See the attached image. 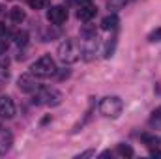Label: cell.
<instances>
[{
	"label": "cell",
	"mask_w": 161,
	"mask_h": 159,
	"mask_svg": "<svg viewBox=\"0 0 161 159\" xmlns=\"http://www.w3.org/2000/svg\"><path fill=\"white\" fill-rule=\"evenodd\" d=\"M30 73L36 75L38 79H47V77H51V75L56 73V64H54V60H53L49 54H43V56H40V58L32 64Z\"/></svg>",
	"instance_id": "1"
},
{
	"label": "cell",
	"mask_w": 161,
	"mask_h": 159,
	"mask_svg": "<svg viewBox=\"0 0 161 159\" xmlns=\"http://www.w3.org/2000/svg\"><path fill=\"white\" fill-rule=\"evenodd\" d=\"M56 54H58V58H60L64 64H75L80 58V49H79V45H77V41L64 40L58 45Z\"/></svg>",
	"instance_id": "2"
},
{
	"label": "cell",
	"mask_w": 161,
	"mask_h": 159,
	"mask_svg": "<svg viewBox=\"0 0 161 159\" xmlns=\"http://www.w3.org/2000/svg\"><path fill=\"white\" fill-rule=\"evenodd\" d=\"M124 111V101L118 96H109L105 99H101L99 103V112L107 118H118Z\"/></svg>",
	"instance_id": "3"
},
{
	"label": "cell",
	"mask_w": 161,
	"mask_h": 159,
	"mask_svg": "<svg viewBox=\"0 0 161 159\" xmlns=\"http://www.w3.org/2000/svg\"><path fill=\"white\" fill-rule=\"evenodd\" d=\"M32 101H34V105H41V103H45V105L56 107V105L62 103V94H60L58 90H53V88H43L40 94L34 96Z\"/></svg>",
	"instance_id": "4"
},
{
	"label": "cell",
	"mask_w": 161,
	"mask_h": 159,
	"mask_svg": "<svg viewBox=\"0 0 161 159\" xmlns=\"http://www.w3.org/2000/svg\"><path fill=\"white\" fill-rule=\"evenodd\" d=\"M66 19H68V9L64 6H53L47 11V21L53 25H62L66 23Z\"/></svg>",
	"instance_id": "5"
},
{
	"label": "cell",
	"mask_w": 161,
	"mask_h": 159,
	"mask_svg": "<svg viewBox=\"0 0 161 159\" xmlns=\"http://www.w3.org/2000/svg\"><path fill=\"white\" fill-rule=\"evenodd\" d=\"M17 86H19L21 92L32 94V92L38 88V84H36V75H32V73H23V75L17 79Z\"/></svg>",
	"instance_id": "6"
},
{
	"label": "cell",
	"mask_w": 161,
	"mask_h": 159,
	"mask_svg": "<svg viewBox=\"0 0 161 159\" xmlns=\"http://www.w3.org/2000/svg\"><path fill=\"white\" fill-rule=\"evenodd\" d=\"M0 116L2 118H13L15 116V105H13L11 97H8V96L0 97Z\"/></svg>",
	"instance_id": "7"
},
{
	"label": "cell",
	"mask_w": 161,
	"mask_h": 159,
	"mask_svg": "<svg viewBox=\"0 0 161 159\" xmlns=\"http://www.w3.org/2000/svg\"><path fill=\"white\" fill-rule=\"evenodd\" d=\"M96 15V6H92V4H88V6H80L79 11H77V17H79L80 21H90L92 17Z\"/></svg>",
	"instance_id": "8"
},
{
	"label": "cell",
	"mask_w": 161,
	"mask_h": 159,
	"mask_svg": "<svg viewBox=\"0 0 161 159\" xmlns=\"http://www.w3.org/2000/svg\"><path fill=\"white\" fill-rule=\"evenodd\" d=\"M11 142H13V137H11V133L9 131H0V154H6L8 150H9V146H11Z\"/></svg>",
	"instance_id": "9"
},
{
	"label": "cell",
	"mask_w": 161,
	"mask_h": 159,
	"mask_svg": "<svg viewBox=\"0 0 161 159\" xmlns=\"http://www.w3.org/2000/svg\"><path fill=\"white\" fill-rule=\"evenodd\" d=\"M116 26H118V17H116L114 13L103 17V21H101V28H103V30H114Z\"/></svg>",
	"instance_id": "10"
},
{
	"label": "cell",
	"mask_w": 161,
	"mask_h": 159,
	"mask_svg": "<svg viewBox=\"0 0 161 159\" xmlns=\"http://www.w3.org/2000/svg\"><path fill=\"white\" fill-rule=\"evenodd\" d=\"M9 19H11L13 23L21 25V23L26 19V13H25V9H21V8H11V9H9Z\"/></svg>",
	"instance_id": "11"
},
{
	"label": "cell",
	"mask_w": 161,
	"mask_h": 159,
	"mask_svg": "<svg viewBox=\"0 0 161 159\" xmlns=\"http://www.w3.org/2000/svg\"><path fill=\"white\" fill-rule=\"evenodd\" d=\"M80 36H82L84 40H96V38H97V30H96L94 25H84V26L80 28Z\"/></svg>",
	"instance_id": "12"
},
{
	"label": "cell",
	"mask_w": 161,
	"mask_h": 159,
	"mask_svg": "<svg viewBox=\"0 0 161 159\" xmlns=\"http://www.w3.org/2000/svg\"><path fill=\"white\" fill-rule=\"evenodd\" d=\"M116 43H118V38H116V36H113L111 40L107 41V45H105V51H103V56H105V58H111V56L114 54Z\"/></svg>",
	"instance_id": "13"
},
{
	"label": "cell",
	"mask_w": 161,
	"mask_h": 159,
	"mask_svg": "<svg viewBox=\"0 0 161 159\" xmlns=\"http://www.w3.org/2000/svg\"><path fill=\"white\" fill-rule=\"evenodd\" d=\"M13 40H15V43H17L19 47H25V45L28 43V32H26V30H17V32L13 34Z\"/></svg>",
	"instance_id": "14"
},
{
	"label": "cell",
	"mask_w": 161,
	"mask_h": 159,
	"mask_svg": "<svg viewBox=\"0 0 161 159\" xmlns=\"http://www.w3.org/2000/svg\"><path fill=\"white\" fill-rule=\"evenodd\" d=\"M141 139H142V142H146V146H150V148H158V144H159V139L156 137V135H150V133H142L141 135Z\"/></svg>",
	"instance_id": "15"
},
{
	"label": "cell",
	"mask_w": 161,
	"mask_h": 159,
	"mask_svg": "<svg viewBox=\"0 0 161 159\" xmlns=\"http://www.w3.org/2000/svg\"><path fill=\"white\" fill-rule=\"evenodd\" d=\"M118 154L124 157H133V148L127 144H118Z\"/></svg>",
	"instance_id": "16"
},
{
	"label": "cell",
	"mask_w": 161,
	"mask_h": 159,
	"mask_svg": "<svg viewBox=\"0 0 161 159\" xmlns=\"http://www.w3.org/2000/svg\"><path fill=\"white\" fill-rule=\"evenodd\" d=\"M150 125H152V127H161V109L154 111V114H152V118H150Z\"/></svg>",
	"instance_id": "17"
},
{
	"label": "cell",
	"mask_w": 161,
	"mask_h": 159,
	"mask_svg": "<svg viewBox=\"0 0 161 159\" xmlns=\"http://www.w3.org/2000/svg\"><path fill=\"white\" fill-rule=\"evenodd\" d=\"M148 41H161V28H156V30H152L150 34H148Z\"/></svg>",
	"instance_id": "18"
},
{
	"label": "cell",
	"mask_w": 161,
	"mask_h": 159,
	"mask_svg": "<svg viewBox=\"0 0 161 159\" xmlns=\"http://www.w3.org/2000/svg\"><path fill=\"white\" fill-rule=\"evenodd\" d=\"M47 2H49V0H30V8H34V9H43V8L47 6Z\"/></svg>",
	"instance_id": "19"
},
{
	"label": "cell",
	"mask_w": 161,
	"mask_h": 159,
	"mask_svg": "<svg viewBox=\"0 0 161 159\" xmlns=\"http://www.w3.org/2000/svg\"><path fill=\"white\" fill-rule=\"evenodd\" d=\"M8 38V28L4 23H0V40H6Z\"/></svg>",
	"instance_id": "20"
},
{
	"label": "cell",
	"mask_w": 161,
	"mask_h": 159,
	"mask_svg": "<svg viewBox=\"0 0 161 159\" xmlns=\"http://www.w3.org/2000/svg\"><path fill=\"white\" fill-rule=\"evenodd\" d=\"M6 49H8V41H6V40H0V56L6 52Z\"/></svg>",
	"instance_id": "21"
},
{
	"label": "cell",
	"mask_w": 161,
	"mask_h": 159,
	"mask_svg": "<svg viewBox=\"0 0 161 159\" xmlns=\"http://www.w3.org/2000/svg\"><path fill=\"white\" fill-rule=\"evenodd\" d=\"M88 156H94V150H88V152H82V154H79L77 157L82 159V157H88Z\"/></svg>",
	"instance_id": "22"
},
{
	"label": "cell",
	"mask_w": 161,
	"mask_h": 159,
	"mask_svg": "<svg viewBox=\"0 0 161 159\" xmlns=\"http://www.w3.org/2000/svg\"><path fill=\"white\" fill-rule=\"evenodd\" d=\"M77 4H79V8L80 6H88V4H92V0H77Z\"/></svg>",
	"instance_id": "23"
},
{
	"label": "cell",
	"mask_w": 161,
	"mask_h": 159,
	"mask_svg": "<svg viewBox=\"0 0 161 159\" xmlns=\"http://www.w3.org/2000/svg\"><path fill=\"white\" fill-rule=\"evenodd\" d=\"M8 64H9L8 58H0V66H2V68H8Z\"/></svg>",
	"instance_id": "24"
}]
</instances>
